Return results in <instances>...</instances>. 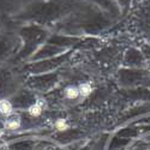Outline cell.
Listing matches in <instances>:
<instances>
[{
    "mask_svg": "<svg viewBox=\"0 0 150 150\" xmlns=\"http://www.w3.org/2000/svg\"><path fill=\"white\" fill-rule=\"evenodd\" d=\"M12 112H13V106L8 100H0V114L8 118L12 115Z\"/></svg>",
    "mask_w": 150,
    "mask_h": 150,
    "instance_id": "6da1fadb",
    "label": "cell"
},
{
    "mask_svg": "<svg viewBox=\"0 0 150 150\" xmlns=\"http://www.w3.org/2000/svg\"><path fill=\"white\" fill-rule=\"evenodd\" d=\"M4 126L7 129V130H17L21 127V119L18 117H15V115H11L8 117L5 122H4Z\"/></svg>",
    "mask_w": 150,
    "mask_h": 150,
    "instance_id": "7a4b0ae2",
    "label": "cell"
},
{
    "mask_svg": "<svg viewBox=\"0 0 150 150\" xmlns=\"http://www.w3.org/2000/svg\"><path fill=\"white\" fill-rule=\"evenodd\" d=\"M42 110H43V103H42V101H37L36 103L31 105L28 108V114L30 117L37 118V117H40L42 114Z\"/></svg>",
    "mask_w": 150,
    "mask_h": 150,
    "instance_id": "3957f363",
    "label": "cell"
},
{
    "mask_svg": "<svg viewBox=\"0 0 150 150\" xmlns=\"http://www.w3.org/2000/svg\"><path fill=\"white\" fill-rule=\"evenodd\" d=\"M64 94H65V97L67 100H77L81 96L78 86H74V85L67 86V88L64 90Z\"/></svg>",
    "mask_w": 150,
    "mask_h": 150,
    "instance_id": "277c9868",
    "label": "cell"
},
{
    "mask_svg": "<svg viewBox=\"0 0 150 150\" xmlns=\"http://www.w3.org/2000/svg\"><path fill=\"white\" fill-rule=\"evenodd\" d=\"M78 89H79L81 96H83V97L89 96L93 93V88H91V85L89 83H82V84H79L78 85Z\"/></svg>",
    "mask_w": 150,
    "mask_h": 150,
    "instance_id": "5b68a950",
    "label": "cell"
},
{
    "mask_svg": "<svg viewBox=\"0 0 150 150\" xmlns=\"http://www.w3.org/2000/svg\"><path fill=\"white\" fill-rule=\"evenodd\" d=\"M19 3V0H0V10L15 7Z\"/></svg>",
    "mask_w": 150,
    "mask_h": 150,
    "instance_id": "8992f818",
    "label": "cell"
},
{
    "mask_svg": "<svg viewBox=\"0 0 150 150\" xmlns=\"http://www.w3.org/2000/svg\"><path fill=\"white\" fill-rule=\"evenodd\" d=\"M54 127L58 130V131H66L69 129V125H67V121L64 120V119H58L54 124Z\"/></svg>",
    "mask_w": 150,
    "mask_h": 150,
    "instance_id": "52a82bcc",
    "label": "cell"
},
{
    "mask_svg": "<svg viewBox=\"0 0 150 150\" xmlns=\"http://www.w3.org/2000/svg\"><path fill=\"white\" fill-rule=\"evenodd\" d=\"M91 1H95V3H103V4H107L108 0H91Z\"/></svg>",
    "mask_w": 150,
    "mask_h": 150,
    "instance_id": "ba28073f",
    "label": "cell"
},
{
    "mask_svg": "<svg viewBox=\"0 0 150 150\" xmlns=\"http://www.w3.org/2000/svg\"><path fill=\"white\" fill-rule=\"evenodd\" d=\"M118 1H120V4H129L130 0H118Z\"/></svg>",
    "mask_w": 150,
    "mask_h": 150,
    "instance_id": "9c48e42d",
    "label": "cell"
},
{
    "mask_svg": "<svg viewBox=\"0 0 150 150\" xmlns=\"http://www.w3.org/2000/svg\"><path fill=\"white\" fill-rule=\"evenodd\" d=\"M3 136V130H1V127H0V137Z\"/></svg>",
    "mask_w": 150,
    "mask_h": 150,
    "instance_id": "30bf717a",
    "label": "cell"
}]
</instances>
